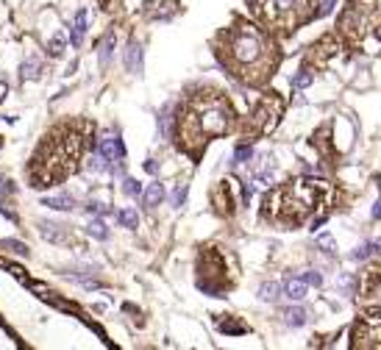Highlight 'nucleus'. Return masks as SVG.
I'll list each match as a JSON object with an SVG mask.
<instances>
[{
	"instance_id": "13",
	"label": "nucleus",
	"mask_w": 381,
	"mask_h": 350,
	"mask_svg": "<svg viewBox=\"0 0 381 350\" xmlns=\"http://www.w3.org/2000/svg\"><path fill=\"white\" fill-rule=\"evenodd\" d=\"M142 198H145L148 209H156V206L164 200V186H162V183H151L148 189H142Z\"/></svg>"
},
{
	"instance_id": "18",
	"label": "nucleus",
	"mask_w": 381,
	"mask_h": 350,
	"mask_svg": "<svg viewBox=\"0 0 381 350\" xmlns=\"http://www.w3.org/2000/svg\"><path fill=\"white\" fill-rule=\"evenodd\" d=\"M284 320H287V325H292V328H301V325H306V311H303V308H287V311H284Z\"/></svg>"
},
{
	"instance_id": "32",
	"label": "nucleus",
	"mask_w": 381,
	"mask_h": 350,
	"mask_svg": "<svg viewBox=\"0 0 381 350\" xmlns=\"http://www.w3.org/2000/svg\"><path fill=\"white\" fill-rule=\"evenodd\" d=\"M3 247H9V250H14V253H28V247L22 245V242H17V239H3Z\"/></svg>"
},
{
	"instance_id": "8",
	"label": "nucleus",
	"mask_w": 381,
	"mask_h": 350,
	"mask_svg": "<svg viewBox=\"0 0 381 350\" xmlns=\"http://www.w3.org/2000/svg\"><path fill=\"white\" fill-rule=\"evenodd\" d=\"M378 339H381V317H378V308H373L356 323L354 347H378Z\"/></svg>"
},
{
	"instance_id": "24",
	"label": "nucleus",
	"mask_w": 381,
	"mask_h": 350,
	"mask_svg": "<svg viewBox=\"0 0 381 350\" xmlns=\"http://www.w3.org/2000/svg\"><path fill=\"white\" fill-rule=\"evenodd\" d=\"M123 192H126L128 198H139V195H142V183L136 181V178H126V181H123Z\"/></svg>"
},
{
	"instance_id": "28",
	"label": "nucleus",
	"mask_w": 381,
	"mask_h": 350,
	"mask_svg": "<svg viewBox=\"0 0 381 350\" xmlns=\"http://www.w3.org/2000/svg\"><path fill=\"white\" fill-rule=\"evenodd\" d=\"M111 50H114V37H109V39L103 42V50H100V64H109Z\"/></svg>"
},
{
	"instance_id": "23",
	"label": "nucleus",
	"mask_w": 381,
	"mask_h": 350,
	"mask_svg": "<svg viewBox=\"0 0 381 350\" xmlns=\"http://www.w3.org/2000/svg\"><path fill=\"white\" fill-rule=\"evenodd\" d=\"M312 78H314V73H309V70L303 67L301 73H298L295 78H292V89H306L309 84H312Z\"/></svg>"
},
{
	"instance_id": "25",
	"label": "nucleus",
	"mask_w": 381,
	"mask_h": 350,
	"mask_svg": "<svg viewBox=\"0 0 381 350\" xmlns=\"http://www.w3.org/2000/svg\"><path fill=\"white\" fill-rule=\"evenodd\" d=\"M251 158H253V147L251 145H240V147H237V153H234L237 164H245V162H251Z\"/></svg>"
},
{
	"instance_id": "27",
	"label": "nucleus",
	"mask_w": 381,
	"mask_h": 350,
	"mask_svg": "<svg viewBox=\"0 0 381 350\" xmlns=\"http://www.w3.org/2000/svg\"><path fill=\"white\" fill-rule=\"evenodd\" d=\"M301 281L306 283V287H323V275H320V272H314V270H306L301 275Z\"/></svg>"
},
{
	"instance_id": "1",
	"label": "nucleus",
	"mask_w": 381,
	"mask_h": 350,
	"mask_svg": "<svg viewBox=\"0 0 381 350\" xmlns=\"http://www.w3.org/2000/svg\"><path fill=\"white\" fill-rule=\"evenodd\" d=\"M223 61L240 75L242 81L259 84L273 67V47L259 28L251 22H237L223 34Z\"/></svg>"
},
{
	"instance_id": "26",
	"label": "nucleus",
	"mask_w": 381,
	"mask_h": 350,
	"mask_svg": "<svg viewBox=\"0 0 381 350\" xmlns=\"http://www.w3.org/2000/svg\"><path fill=\"white\" fill-rule=\"evenodd\" d=\"M64 45H67V42H64V37H62V34H58V37H53V39H50V45H47L50 56H53V58H58V56L64 53Z\"/></svg>"
},
{
	"instance_id": "33",
	"label": "nucleus",
	"mask_w": 381,
	"mask_h": 350,
	"mask_svg": "<svg viewBox=\"0 0 381 350\" xmlns=\"http://www.w3.org/2000/svg\"><path fill=\"white\" fill-rule=\"evenodd\" d=\"M334 6H337V0H323V3H320V9L314 11V17H326V14H331V11H334Z\"/></svg>"
},
{
	"instance_id": "14",
	"label": "nucleus",
	"mask_w": 381,
	"mask_h": 350,
	"mask_svg": "<svg viewBox=\"0 0 381 350\" xmlns=\"http://www.w3.org/2000/svg\"><path fill=\"white\" fill-rule=\"evenodd\" d=\"M284 295H287L289 300H303L306 298V283H303L301 278H295V281L289 278V281L284 283Z\"/></svg>"
},
{
	"instance_id": "5",
	"label": "nucleus",
	"mask_w": 381,
	"mask_h": 350,
	"mask_svg": "<svg viewBox=\"0 0 381 350\" xmlns=\"http://www.w3.org/2000/svg\"><path fill=\"white\" fill-rule=\"evenodd\" d=\"M339 31L350 45L365 42V37L378 39V6L376 0H350L339 17Z\"/></svg>"
},
{
	"instance_id": "2",
	"label": "nucleus",
	"mask_w": 381,
	"mask_h": 350,
	"mask_svg": "<svg viewBox=\"0 0 381 350\" xmlns=\"http://www.w3.org/2000/svg\"><path fill=\"white\" fill-rule=\"evenodd\" d=\"M329 183L326 181H312V178H298V181L281 183L265 198V217L278 225H301L303 219L320 209L326 198H329Z\"/></svg>"
},
{
	"instance_id": "16",
	"label": "nucleus",
	"mask_w": 381,
	"mask_h": 350,
	"mask_svg": "<svg viewBox=\"0 0 381 350\" xmlns=\"http://www.w3.org/2000/svg\"><path fill=\"white\" fill-rule=\"evenodd\" d=\"M39 228H42V236H45V239L56 242V245L67 242V236L62 234V225H56V222H39Z\"/></svg>"
},
{
	"instance_id": "20",
	"label": "nucleus",
	"mask_w": 381,
	"mask_h": 350,
	"mask_svg": "<svg viewBox=\"0 0 381 350\" xmlns=\"http://www.w3.org/2000/svg\"><path fill=\"white\" fill-rule=\"evenodd\" d=\"M278 292H281V283L270 281V283H261L259 298H261V300H276V298H278Z\"/></svg>"
},
{
	"instance_id": "6",
	"label": "nucleus",
	"mask_w": 381,
	"mask_h": 350,
	"mask_svg": "<svg viewBox=\"0 0 381 350\" xmlns=\"http://www.w3.org/2000/svg\"><path fill=\"white\" fill-rule=\"evenodd\" d=\"M256 3L267 25H276L281 31H292L309 14V0H256Z\"/></svg>"
},
{
	"instance_id": "22",
	"label": "nucleus",
	"mask_w": 381,
	"mask_h": 350,
	"mask_svg": "<svg viewBox=\"0 0 381 350\" xmlns=\"http://www.w3.org/2000/svg\"><path fill=\"white\" fill-rule=\"evenodd\" d=\"M86 231L95 236V239H109V228H106V222H103V219H92Z\"/></svg>"
},
{
	"instance_id": "17",
	"label": "nucleus",
	"mask_w": 381,
	"mask_h": 350,
	"mask_svg": "<svg viewBox=\"0 0 381 350\" xmlns=\"http://www.w3.org/2000/svg\"><path fill=\"white\" fill-rule=\"evenodd\" d=\"M45 206L58 209V211H70L75 206V200L70 198V195H53V198H45Z\"/></svg>"
},
{
	"instance_id": "7",
	"label": "nucleus",
	"mask_w": 381,
	"mask_h": 350,
	"mask_svg": "<svg viewBox=\"0 0 381 350\" xmlns=\"http://www.w3.org/2000/svg\"><path fill=\"white\" fill-rule=\"evenodd\" d=\"M281 109H284V103L278 98H265L259 106H256V111H253V117H251V131L270 134L273 128H276L278 117H281Z\"/></svg>"
},
{
	"instance_id": "4",
	"label": "nucleus",
	"mask_w": 381,
	"mask_h": 350,
	"mask_svg": "<svg viewBox=\"0 0 381 350\" xmlns=\"http://www.w3.org/2000/svg\"><path fill=\"white\" fill-rule=\"evenodd\" d=\"M81 156V136L75 131H67L62 139H47L39 150V156L34 158V186H45L47 181H58L67 173L75 170V162Z\"/></svg>"
},
{
	"instance_id": "30",
	"label": "nucleus",
	"mask_w": 381,
	"mask_h": 350,
	"mask_svg": "<svg viewBox=\"0 0 381 350\" xmlns=\"http://www.w3.org/2000/svg\"><path fill=\"white\" fill-rule=\"evenodd\" d=\"M184 200H187V186H175V192H172L170 203H172V206H175V209H178V206H181Z\"/></svg>"
},
{
	"instance_id": "31",
	"label": "nucleus",
	"mask_w": 381,
	"mask_h": 350,
	"mask_svg": "<svg viewBox=\"0 0 381 350\" xmlns=\"http://www.w3.org/2000/svg\"><path fill=\"white\" fill-rule=\"evenodd\" d=\"M220 331H225V334H245V325H234V323H228V320H225V323H220Z\"/></svg>"
},
{
	"instance_id": "36",
	"label": "nucleus",
	"mask_w": 381,
	"mask_h": 350,
	"mask_svg": "<svg viewBox=\"0 0 381 350\" xmlns=\"http://www.w3.org/2000/svg\"><path fill=\"white\" fill-rule=\"evenodd\" d=\"M320 245H323V247H331V236H320Z\"/></svg>"
},
{
	"instance_id": "3",
	"label": "nucleus",
	"mask_w": 381,
	"mask_h": 350,
	"mask_svg": "<svg viewBox=\"0 0 381 350\" xmlns=\"http://www.w3.org/2000/svg\"><path fill=\"white\" fill-rule=\"evenodd\" d=\"M231 122H234V111L228 100L220 94H198L181 120V136L187 145H200L212 136L225 134Z\"/></svg>"
},
{
	"instance_id": "29",
	"label": "nucleus",
	"mask_w": 381,
	"mask_h": 350,
	"mask_svg": "<svg viewBox=\"0 0 381 350\" xmlns=\"http://www.w3.org/2000/svg\"><path fill=\"white\" fill-rule=\"evenodd\" d=\"M376 242H370V245H365V247H359V250H354V259L356 262H359V259H367V256H373V253H376Z\"/></svg>"
},
{
	"instance_id": "34",
	"label": "nucleus",
	"mask_w": 381,
	"mask_h": 350,
	"mask_svg": "<svg viewBox=\"0 0 381 350\" xmlns=\"http://www.w3.org/2000/svg\"><path fill=\"white\" fill-rule=\"evenodd\" d=\"M86 211H89V214H92V211H95V214H106V211H109V209H106L103 203H95V200H89Z\"/></svg>"
},
{
	"instance_id": "12",
	"label": "nucleus",
	"mask_w": 381,
	"mask_h": 350,
	"mask_svg": "<svg viewBox=\"0 0 381 350\" xmlns=\"http://www.w3.org/2000/svg\"><path fill=\"white\" fill-rule=\"evenodd\" d=\"M84 34H86V11H78L73 20V28H70V45L78 47L84 42Z\"/></svg>"
},
{
	"instance_id": "10",
	"label": "nucleus",
	"mask_w": 381,
	"mask_h": 350,
	"mask_svg": "<svg viewBox=\"0 0 381 350\" xmlns=\"http://www.w3.org/2000/svg\"><path fill=\"white\" fill-rule=\"evenodd\" d=\"M214 203H217V211L220 214H231V209H234V200H231V186L228 183H220L217 189H214Z\"/></svg>"
},
{
	"instance_id": "35",
	"label": "nucleus",
	"mask_w": 381,
	"mask_h": 350,
	"mask_svg": "<svg viewBox=\"0 0 381 350\" xmlns=\"http://www.w3.org/2000/svg\"><path fill=\"white\" fill-rule=\"evenodd\" d=\"M145 170H148V173H156V162H153V158H148V162H145Z\"/></svg>"
},
{
	"instance_id": "21",
	"label": "nucleus",
	"mask_w": 381,
	"mask_h": 350,
	"mask_svg": "<svg viewBox=\"0 0 381 350\" xmlns=\"http://www.w3.org/2000/svg\"><path fill=\"white\" fill-rule=\"evenodd\" d=\"M39 70H42V61L39 58H28L22 64V78H39Z\"/></svg>"
},
{
	"instance_id": "11",
	"label": "nucleus",
	"mask_w": 381,
	"mask_h": 350,
	"mask_svg": "<svg viewBox=\"0 0 381 350\" xmlns=\"http://www.w3.org/2000/svg\"><path fill=\"white\" fill-rule=\"evenodd\" d=\"M126 67H128V73L142 75V47H139V42H128V50H126Z\"/></svg>"
},
{
	"instance_id": "15",
	"label": "nucleus",
	"mask_w": 381,
	"mask_h": 350,
	"mask_svg": "<svg viewBox=\"0 0 381 350\" xmlns=\"http://www.w3.org/2000/svg\"><path fill=\"white\" fill-rule=\"evenodd\" d=\"M378 275H381V272H378V267H376V264H373L370 270L365 272V281H362V292L370 295V298L378 292Z\"/></svg>"
},
{
	"instance_id": "9",
	"label": "nucleus",
	"mask_w": 381,
	"mask_h": 350,
	"mask_svg": "<svg viewBox=\"0 0 381 350\" xmlns=\"http://www.w3.org/2000/svg\"><path fill=\"white\" fill-rule=\"evenodd\" d=\"M123 156H126V147L117 136H106L100 142V158L106 162V170H117L114 162H123Z\"/></svg>"
},
{
	"instance_id": "19",
	"label": "nucleus",
	"mask_w": 381,
	"mask_h": 350,
	"mask_svg": "<svg viewBox=\"0 0 381 350\" xmlns=\"http://www.w3.org/2000/svg\"><path fill=\"white\" fill-rule=\"evenodd\" d=\"M117 222H120L123 228H136L139 217H136V211H134V209H123V211H117Z\"/></svg>"
}]
</instances>
